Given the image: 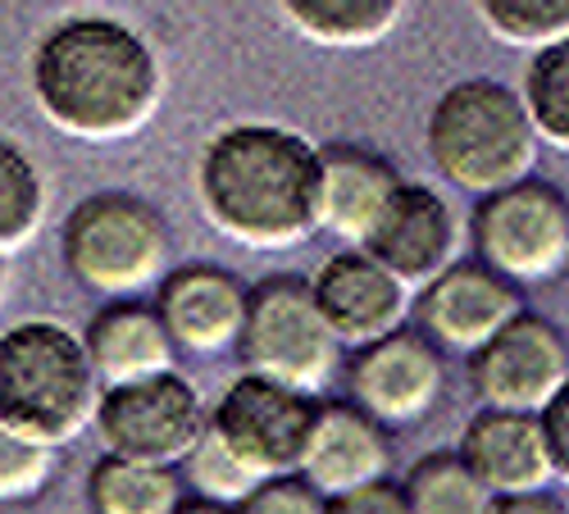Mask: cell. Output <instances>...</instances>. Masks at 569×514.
<instances>
[{
	"instance_id": "cell-1",
	"label": "cell",
	"mask_w": 569,
	"mask_h": 514,
	"mask_svg": "<svg viewBox=\"0 0 569 514\" xmlns=\"http://www.w3.org/2000/svg\"><path fill=\"white\" fill-rule=\"evenodd\" d=\"M28 91L37 114L73 142H128L164 105V60L119 14H64L32 41Z\"/></svg>"
},
{
	"instance_id": "cell-2",
	"label": "cell",
	"mask_w": 569,
	"mask_h": 514,
	"mask_svg": "<svg viewBox=\"0 0 569 514\" xmlns=\"http://www.w3.org/2000/svg\"><path fill=\"white\" fill-rule=\"evenodd\" d=\"M192 192L219 238L292 251L319 232V147L288 123H228L197 151Z\"/></svg>"
},
{
	"instance_id": "cell-3",
	"label": "cell",
	"mask_w": 569,
	"mask_h": 514,
	"mask_svg": "<svg viewBox=\"0 0 569 514\" xmlns=\"http://www.w3.org/2000/svg\"><path fill=\"white\" fill-rule=\"evenodd\" d=\"M423 151L447 187L483 201L533 178L542 142L519 91L501 78L473 73L438 91L423 119Z\"/></svg>"
},
{
	"instance_id": "cell-4",
	"label": "cell",
	"mask_w": 569,
	"mask_h": 514,
	"mask_svg": "<svg viewBox=\"0 0 569 514\" xmlns=\"http://www.w3.org/2000/svg\"><path fill=\"white\" fill-rule=\"evenodd\" d=\"M101 379L82 333L60 319H19L0 329V424L60 451L82 437L101 405Z\"/></svg>"
},
{
	"instance_id": "cell-5",
	"label": "cell",
	"mask_w": 569,
	"mask_h": 514,
	"mask_svg": "<svg viewBox=\"0 0 569 514\" xmlns=\"http://www.w3.org/2000/svg\"><path fill=\"white\" fill-rule=\"evenodd\" d=\"M64 273L91 296L141 301L173 269V228L156 201L128 187H101L60 223Z\"/></svg>"
},
{
	"instance_id": "cell-6",
	"label": "cell",
	"mask_w": 569,
	"mask_h": 514,
	"mask_svg": "<svg viewBox=\"0 0 569 514\" xmlns=\"http://www.w3.org/2000/svg\"><path fill=\"white\" fill-rule=\"evenodd\" d=\"M237 360H242V373L282 383L315 401L342 373V346L328 333L301 273H269L251 283Z\"/></svg>"
},
{
	"instance_id": "cell-7",
	"label": "cell",
	"mask_w": 569,
	"mask_h": 514,
	"mask_svg": "<svg viewBox=\"0 0 569 514\" xmlns=\"http://www.w3.org/2000/svg\"><path fill=\"white\" fill-rule=\"evenodd\" d=\"M473 260L506 283H551L569 269V196L547 178H525L473 201L465 219Z\"/></svg>"
},
{
	"instance_id": "cell-8",
	"label": "cell",
	"mask_w": 569,
	"mask_h": 514,
	"mask_svg": "<svg viewBox=\"0 0 569 514\" xmlns=\"http://www.w3.org/2000/svg\"><path fill=\"white\" fill-rule=\"evenodd\" d=\"M206 429H210V401L182 369L147 383L106 387L97 419H91L101 455L164 464V470H178L187 451L206 437Z\"/></svg>"
},
{
	"instance_id": "cell-9",
	"label": "cell",
	"mask_w": 569,
	"mask_h": 514,
	"mask_svg": "<svg viewBox=\"0 0 569 514\" xmlns=\"http://www.w3.org/2000/svg\"><path fill=\"white\" fill-rule=\"evenodd\" d=\"M315 396H301L282 383L237 373V379L210 401V433L264 478H292L301 474V460L315 429Z\"/></svg>"
},
{
	"instance_id": "cell-10",
	"label": "cell",
	"mask_w": 569,
	"mask_h": 514,
	"mask_svg": "<svg viewBox=\"0 0 569 514\" xmlns=\"http://www.w3.org/2000/svg\"><path fill=\"white\" fill-rule=\"evenodd\" d=\"M465 379L483 410L542 414V405L569 383V342L547 314L525 310L469 355Z\"/></svg>"
},
{
	"instance_id": "cell-11",
	"label": "cell",
	"mask_w": 569,
	"mask_h": 514,
	"mask_svg": "<svg viewBox=\"0 0 569 514\" xmlns=\"http://www.w3.org/2000/svg\"><path fill=\"white\" fill-rule=\"evenodd\" d=\"M347 401L383 429H410L429 419L447 392V355L419 329H397L342 360Z\"/></svg>"
},
{
	"instance_id": "cell-12",
	"label": "cell",
	"mask_w": 569,
	"mask_h": 514,
	"mask_svg": "<svg viewBox=\"0 0 569 514\" xmlns=\"http://www.w3.org/2000/svg\"><path fill=\"white\" fill-rule=\"evenodd\" d=\"M465 242H469L465 219L442 187L401 182L360 251L383 264L401 288L419 292L456 260H465Z\"/></svg>"
},
{
	"instance_id": "cell-13",
	"label": "cell",
	"mask_w": 569,
	"mask_h": 514,
	"mask_svg": "<svg viewBox=\"0 0 569 514\" xmlns=\"http://www.w3.org/2000/svg\"><path fill=\"white\" fill-rule=\"evenodd\" d=\"M410 314H415V329L442 355L469 360L479 346H488L515 314H525V296H519V288L506 283L501 273L465 255L410 296Z\"/></svg>"
},
{
	"instance_id": "cell-14",
	"label": "cell",
	"mask_w": 569,
	"mask_h": 514,
	"mask_svg": "<svg viewBox=\"0 0 569 514\" xmlns=\"http://www.w3.org/2000/svg\"><path fill=\"white\" fill-rule=\"evenodd\" d=\"M251 283H242L232 269L210 260H182L164 273V283L151 292V305L173 337L178 355H223L237 351L247 323Z\"/></svg>"
},
{
	"instance_id": "cell-15",
	"label": "cell",
	"mask_w": 569,
	"mask_h": 514,
	"mask_svg": "<svg viewBox=\"0 0 569 514\" xmlns=\"http://www.w3.org/2000/svg\"><path fill=\"white\" fill-rule=\"evenodd\" d=\"M310 296L328 323V333L338 337L342 351H360L378 337H388L397 329H406L410 319V288H401L397 278L369 260L360 246H342L328 260H319V269L306 278Z\"/></svg>"
},
{
	"instance_id": "cell-16",
	"label": "cell",
	"mask_w": 569,
	"mask_h": 514,
	"mask_svg": "<svg viewBox=\"0 0 569 514\" xmlns=\"http://www.w3.org/2000/svg\"><path fill=\"white\" fill-rule=\"evenodd\" d=\"M301 478L323 496H347L369 483L392 478V437L351 401H319Z\"/></svg>"
},
{
	"instance_id": "cell-17",
	"label": "cell",
	"mask_w": 569,
	"mask_h": 514,
	"mask_svg": "<svg viewBox=\"0 0 569 514\" xmlns=\"http://www.w3.org/2000/svg\"><path fill=\"white\" fill-rule=\"evenodd\" d=\"M406 178L397 164L360 142H328L319 147V232L338 238L342 246H365L378 214L388 210L392 192Z\"/></svg>"
},
{
	"instance_id": "cell-18",
	"label": "cell",
	"mask_w": 569,
	"mask_h": 514,
	"mask_svg": "<svg viewBox=\"0 0 569 514\" xmlns=\"http://www.w3.org/2000/svg\"><path fill=\"white\" fill-rule=\"evenodd\" d=\"M456 455L469 464V474L479 478L497 501L547 492L556 483L551 460H547V442H542V429H538V414L479 410L460 429Z\"/></svg>"
},
{
	"instance_id": "cell-19",
	"label": "cell",
	"mask_w": 569,
	"mask_h": 514,
	"mask_svg": "<svg viewBox=\"0 0 569 514\" xmlns=\"http://www.w3.org/2000/svg\"><path fill=\"white\" fill-rule=\"evenodd\" d=\"M87 360L97 369L101 387H128L147 383L160 373L178 369V346L164 333V323L151 305V296L141 301H106L82 329Z\"/></svg>"
},
{
	"instance_id": "cell-20",
	"label": "cell",
	"mask_w": 569,
	"mask_h": 514,
	"mask_svg": "<svg viewBox=\"0 0 569 514\" xmlns=\"http://www.w3.org/2000/svg\"><path fill=\"white\" fill-rule=\"evenodd\" d=\"M278 19L323 51H369L401 28L406 6L397 0H288L278 6Z\"/></svg>"
},
{
	"instance_id": "cell-21",
	"label": "cell",
	"mask_w": 569,
	"mask_h": 514,
	"mask_svg": "<svg viewBox=\"0 0 569 514\" xmlns=\"http://www.w3.org/2000/svg\"><path fill=\"white\" fill-rule=\"evenodd\" d=\"M182 505V478L164 464H141L101 455L87 470V510L91 514H173Z\"/></svg>"
},
{
	"instance_id": "cell-22",
	"label": "cell",
	"mask_w": 569,
	"mask_h": 514,
	"mask_svg": "<svg viewBox=\"0 0 569 514\" xmlns=\"http://www.w3.org/2000/svg\"><path fill=\"white\" fill-rule=\"evenodd\" d=\"M51 210V187L41 164L14 137H0V255L23 251Z\"/></svg>"
},
{
	"instance_id": "cell-23",
	"label": "cell",
	"mask_w": 569,
	"mask_h": 514,
	"mask_svg": "<svg viewBox=\"0 0 569 514\" xmlns=\"http://www.w3.org/2000/svg\"><path fill=\"white\" fill-rule=\"evenodd\" d=\"M401 496L410 514H492L497 505V496L469 474L456 451L419 455L401 478Z\"/></svg>"
},
{
	"instance_id": "cell-24",
	"label": "cell",
	"mask_w": 569,
	"mask_h": 514,
	"mask_svg": "<svg viewBox=\"0 0 569 514\" xmlns=\"http://www.w3.org/2000/svg\"><path fill=\"white\" fill-rule=\"evenodd\" d=\"M515 91L525 101V114L538 132V142L569 155V41L529 56L525 78H519Z\"/></svg>"
},
{
	"instance_id": "cell-25",
	"label": "cell",
	"mask_w": 569,
	"mask_h": 514,
	"mask_svg": "<svg viewBox=\"0 0 569 514\" xmlns=\"http://www.w3.org/2000/svg\"><path fill=\"white\" fill-rule=\"evenodd\" d=\"M479 19L501 46L515 51H547V46L569 41V0H479Z\"/></svg>"
},
{
	"instance_id": "cell-26",
	"label": "cell",
	"mask_w": 569,
	"mask_h": 514,
	"mask_svg": "<svg viewBox=\"0 0 569 514\" xmlns=\"http://www.w3.org/2000/svg\"><path fill=\"white\" fill-rule=\"evenodd\" d=\"M178 478H182V487L192 492L197 501H210V505H228V510H237L242 505L256 487H260V478L247 470L242 460H237L210 429H206V437L187 451V460L178 464Z\"/></svg>"
},
{
	"instance_id": "cell-27",
	"label": "cell",
	"mask_w": 569,
	"mask_h": 514,
	"mask_svg": "<svg viewBox=\"0 0 569 514\" xmlns=\"http://www.w3.org/2000/svg\"><path fill=\"white\" fill-rule=\"evenodd\" d=\"M56 478V451H46L0 424V505L32 501Z\"/></svg>"
},
{
	"instance_id": "cell-28",
	"label": "cell",
	"mask_w": 569,
	"mask_h": 514,
	"mask_svg": "<svg viewBox=\"0 0 569 514\" xmlns=\"http://www.w3.org/2000/svg\"><path fill=\"white\" fill-rule=\"evenodd\" d=\"M237 514H328V501L301 478H264L242 505H237Z\"/></svg>"
},
{
	"instance_id": "cell-29",
	"label": "cell",
	"mask_w": 569,
	"mask_h": 514,
	"mask_svg": "<svg viewBox=\"0 0 569 514\" xmlns=\"http://www.w3.org/2000/svg\"><path fill=\"white\" fill-rule=\"evenodd\" d=\"M538 429H542V442H547L551 474H556L560 483H569V383L542 405Z\"/></svg>"
},
{
	"instance_id": "cell-30",
	"label": "cell",
	"mask_w": 569,
	"mask_h": 514,
	"mask_svg": "<svg viewBox=\"0 0 569 514\" xmlns=\"http://www.w3.org/2000/svg\"><path fill=\"white\" fill-rule=\"evenodd\" d=\"M328 514H410V505L401 496V483L383 478V483H369L360 492L333 496L328 501Z\"/></svg>"
},
{
	"instance_id": "cell-31",
	"label": "cell",
	"mask_w": 569,
	"mask_h": 514,
	"mask_svg": "<svg viewBox=\"0 0 569 514\" xmlns=\"http://www.w3.org/2000/svg\"><path fill=\"white\" fill-rule=\"evenodd\" d=\"M492 514H569V505L551 492H529V496H506L492 505Z\"/></svg>"
},
{
	"instance_id": "cell-32",
	"label": "cell",
	"mask_w": 569,
	"mask_h": 514,
	"mask_svg": "<svg viewBox=\"0 0 569 514\" xmlns=\"http://www.w3.org/2000/svg\"><path fill=\"white\" fill-rule=\"evenodd\" d=\"M173 514H237L228 505H210V501H197V496H182V505Z\"/></svg>"
},
{
	"instance_id": "cell-33",
	"label": "cell",
	"mask_w": 569,
	"mask_h": 514,
	"mask_svg": "<svg viewBox=\"0 0 569 514\" xmlns=\"http://www.w3.org/2000/svg\"><path fill=\"white\" fill-rule=\"evenodd\" d=\"M6 288H10V255H0V301H6Z\"/></svg>"
}]
</instances>
